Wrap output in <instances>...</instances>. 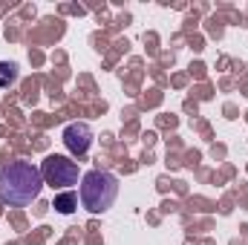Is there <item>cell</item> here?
I'll return each mask as SVG.
<instances>
[{
	"label": "cell",
	"instance_id": "obj_1",
	"mask_svg": "<svg viewBox=\"0 0 248 245\" xmlns=\"http://www.w3.org/2000/svg\"><path fill=\"white\" fill-rule=\"evenodd\" d=\"M44 187V176L41 168H35L32 162H9L0 170V202L23 208L32 205L41 196Z\"/></svg>",
	"mask_w": 248,
	"mask_h": 245
},
{
	"label": "cell",
	"instance_id": "obj_2",
	"mask_svg": "<svg viewBox=\"0 0 248 245\" xmlns=\"http://www.w3.org/2000/svg\"><path fill=\"white\" fill-rule=\"evenodd\" d=\"M119 196V179L107 170H90L81 179V205L90 214H104Z\"/></svg>",
	"mask_w": 248,
	"mask_h": 245
},
{
	"label": "cell",
	"instance_id": "obj_3",
	"mask_svg": "<svg viewBox=\"0 0 248 245\" xmlns=\"http://www.w3.org/2000/svg\"><path fill=\"white\" fill-rule=\"evenodd\" d=\"M41 176L44 182L52 187H72L78 184V165L69 156H46V162L41 165Z\"/></svg>",
	"mask_w": 248,
	"mask_h": 245
},
{
	"label": "cell",
	"instance_id": "obj_4",
	"mask_svg": "<svg viewBox=\"0 0 248 245\" xmlns=\"http://www.w3.org/2000/svg\"><path fill=\"white\" fill-rule=\"evenodd\" d=\"M63 144H66L69 153L84 156V153L90 150V144H93V130H90V124H84V122L66 124V130H63Z\"/></svg>",
	"mask_w": 248,
	"mask_h": 245
},
{
	"label": "cell",
	"instance_id": "obj_5",
	"mask_svg": "<svg viewBox=\"0 0 248 245\" xmlns=\"http://www.w3.org/2000/svg\"><path fill=\"white\" fill-rule=\"evenodd\" d=\"M17 81V63L0 61V87H12Z\"/></svg>",
	"mask_w": 248,
	"mask_h": 245
},
{
	"label": "cell",
	"instance_id": "obj_6",
	"mask_svg": "<svg viewBox=\"0 0 248 245\" xmlns=\"http://www.w3.org/2000/svg\"><path fill=\"white\" fill-rule=\"evenodd\" d=\"M75 205H78V199H75L72 193H63V196L55 199V208H58L61 214H72V211H75Z\"/></svg>",
	"mask_w": 248,
	"mask_h": 245
}]
</instances>
